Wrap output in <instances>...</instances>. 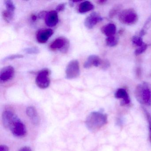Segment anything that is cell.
I'll use <instances>...</instances> for the list:
<instances>
[{
  "label": "cell",
  "mask_w": 151,
  "mask_h": 151,
  "mask_svg": "<svg viewBox=\"0 0 151 151\" xmlns=\"http://www.w3.org/2000/svg\"><path fill=\"white\" fill-rule=\"evenodd\" d=\"M108 122L107 115L101 112H91L86 118L85 123L87 129L95 132L101 129Z\"/></svg>",
  "instance_id": "cell-1"
},
{
  "label": "cell",
  "mask_w": 151,
  "mask_h": 151,
  "mask_svg": "<svg viewBox=\"0 0 151 151\" xmlns=\"http://www.w3.org/2000/svg\"><path fill=\"white\" fill-rule=\"evenodd\" d=\"M136 99L144 106L151 105V85L146 82H143L137 86L135 90Z\"/></svg>",
  "instance_id": "cell-2"
},
{
  "label": "cell",
  "mask_w": 151,
  "mask_h": 151,
  "mask_svg": "<svg viewBox=\"0 0 151 151\" xmlns=\"http://www.w3.org/2000/svg\"><path fill=\"white\" fill-rule=\"evenodd\" d=\"M119 20L123 24L133 25L137 22L138 16L133 9H127L120 12L119 14Z\"/></svg>",
  "instance_id": "cell-3"
},
{
  "label": "cell",
  "mask_w": 151,
  "mask_h": 151,
  "mask_svg": "<svg viewBox=\"0 0 151 151\" xmlns=\"http://www.w3.org/2000/svg\"><path fill=\"white\" fill-rule=\"evenodd\" d=\"M66 78L72 79L77 78L80 75V70L79 62L77 60H73L69 63L66 68Z\"/></svg>",
  "instance_id": "cell-4"
},
{
  "label": "cell",
  "mask_w": 151,
  "mask_h": 151,
  "mask_svg": "<svg viewBox=\"0 0 151 151\" xmlns=\"http://www.w3.org/2000/svg\"><path fill=\"white\" fill-rule=\"evenodd\" d=\"M50 71L47 68L40 70L36 78L37 86L41 89H46L50 85Z\"/></svg>",
  "instance_id": "cell-5"
},
{
  "label": "cell",
  "mask_w": 151,
  "mask_h": 151,
  "mask_svg": "<svg viewBox=\"0 0 151 151\" xmlns=\"http://www.w3.org/2000/svg\"><path fill=\"white\" fill-rule=\"evenodd\" d=\"M69 40L63 37L56 39L50 44V48L53 51L60 50L62 52L66 53L69 47Z\"/></svg>",
  "instance_id": "cell-6"
},
{
  "label": "cell",
  "mask_w": 151,
  "mask_h": 151,
  "mask_svg": "<svg viewBox=\"0 0 151 151\" xmlns=\"http://www.w3.org/2000/svg\"><path fill=\"white\" fill-rule=\"evenodd\" d=\"M9 129L12 132L13 135L16 137H23L26 133L25 125L18 117L13 122Z\"/></svg>",
  "instance_id": "cell-7"
},
{
  "label": "cell",
  "mask_w": 151,
  "mask_h": 151,
  "mask_svg": "<svg viewBox=\"0 0 151 151\" xmlns=\"http://www.w3.org/2000/svg\"><path fill=\"white\" fill-rule=\"evenodd\" d=\"M102 19L99 14L96 12H93L86 17L85 21V26L87 29H93L98 23L102 21Z\"/></svg>",
  "instance_id": "cell-8"
},
{
  "label": "cell",
  "mask_w": 151,
  "mask_h": 151,
  "mask_svg": "<svg viewBox=\"0 0 151 151\" xmlns=\"http://www.w3.org/2000/svg\"><path fill=\"white\" fill-rule=\"evenodd\" d=\"M18 116L14 112L10 109H7L4 111L2 114V122L4 126L7 129H9L11 124L14 121Z\"/></svg>",
  "instance_id": "cell-9"
},
{
  "label": "cell",
  "mask_w": 151,
  "mask_h": 151,
  "mask_svg": "<svg viewBox=\"0 0 151 151\" xmlns=\"http://www.w3.org/2000/svg\"><path fill=\"white\" fill-rule=\"evenodd\" d=\"M14 69L12 66H7L3 68L0 72V81L6 82L11 80L14 76Z\"/></svg>",
  "instance_id": "cell-10"
},
{
  "label": "cell",
  "mask_w": 151,
  "mask_h": 151,
  "mask_svg": "<svg viewBox=\"0 0 151 151\" xmlns=\"http://www.w3.org/2000/svg\"><path fill=\"white\" fill-rule=\"evenodd\" d=\"M53 34V31L51 29H47L40 30L37 34V40L40 44L45 43L49 38Z\"/></svg>",
  "instance_id": "cell-11"
},
{
  "label": "cell",
  "mask_w": 151,
  "mask_h": 151,
  "mask_svg": "<svg viewBox=\"0 0 151 151\" xmlns=\"http://www.w3.org/2000/svg\"><path fill=\"white\" fill-rule=\"evenodd\" d=\"M45 19L46 24L47 26L50 27L55 26L59 22L58 12L56 10L48 12Z\"/></svg>",
  "instance_id": "cell-12"
},
{
  "label": "cell",
  "mask_w": 151,
  "mask_h": 151,
  "mask_svg": "<svg viewBox=\"0 0 151 151\" xmlns=\"http://www.w3.org/2000/svg\"><path fill=\"white\" fill-rule=\"evenodd\" d=\"M102 62V60L99 56L93 55H90L84 64V68H89L93 66L98 67L101 66Z\"/></svg>",
  "instance_id": "cell-13"
},
{
  "label": "cell",
  "mask_w": 151,
  "mask_h": 151,
  "mask_svg": "<svg viewBox=\"0 0 151 151\" xmlns=\"http://www.w3.org/2000/svg\"><path fill=\"white\" fill-rule=\"evenodd\" d=\"M115 97L116 99H122L121 105L122 106L128 105L130 102L129 97L128 93L125 89L119 88L115 93Z\"/></svg>",
  "instance_id": "cell-14"
},
{
  "label": "cell",
  "mask_w": 151,
  "mask_h": 151,
  "mask_svg": "<svg viewBox=\"0 0 151 151\" xmlns=\"http://www.w3.org/2000/svg\"><path fill=\"white\" fill-rule=\"evenodd\" d=\"M26 114L30 118L32 122L34 125H38L40 122L39 116L37 112V109L32 106L28 107L26 109Z\"/></svg>",
  "instance_id": "cell-15"
},
{
  "label": "cell",
  "mask_w": 151,
  "mask_h": 151,
  "mask_svg": "<svg viewBox=\"0 0 151 151\" xmlns=\"http://www.w3.org/2000/svg\"><path fill=\"white\" fill-rule=\"evenodd\" d=\"M116 26L114 24H109L101 28L102 33L107 37L113 36L116 32Z\"/></svg>",
  "instance_id": "cell-16"
},
{
  "label": "cell",
  "mask_w": 151,
  "mask_h": 151,
  "mask_svg": "<svg viewBox=\"0 0 151 151\" xmlns=\"http://www.w3.org/2000/svg\"><path fill=\"white\" fill-rule=\"evenodd\" d=\"M93 8L94 6L90 1H85L79 5L78 11L81 14H83L93 10Z\"/></svg>",
  "instance_id": "cell-17"
},
{
  "label": "cell",
  "mask_w": 151,
  "mask_h": 151,
  "mask_svg": "<svg viewBox=\"0 0 151 151\" xmlns=\"http://www.w3.org/2000/svg\"><path fill=\"white\" fill-rule=\"evenodd\" d=\"M2 15L4 20L6 22L9 23L14 18V12L6 9L2 12Z\"/></svg>",
  "instance_id": "cell-18"
},
{
  "label": "cell",
  "mask_w": 151,
  "mask_h": 151,
  "mask_svg": "<svg viewBox=\"0 0 151 151\" xmlns=\"http://www.w3.org/2000/svg\"><path fill=\"white\" fill-rule=\"evenodd\" d=\"M106 43L108 46L113 47L117 45L118 40L114 36L108 37L106 39Z\"/></svg>",
  "instance_id": "cell-19"
},
{
  "label": "cell",
  "mask_w": 151,
  "mask_h": 151,
  "mask_svg": "<svg viewBox=\"0 0 151 151\" xmlns=\"http://www.w3.org/2000/svg\"><path fill=\"white\" fill-rule=\"evenodd\" d=\"M121 8H122V6L120 5H116L114 6L113 7V8L109 11V17L110 18H113L120 11Z\"/></svg>",
  "instance_id": "cell-20"
},
{
  "label": "cell",
  "mask_w": 151,
  "mask_h": 151,
  "mask_svg": "<svg viewBox=\"0 0 151 151\" xmlns=\"http://www.w3.org/2000/svg\"><path fill=\"white\" fill-rule=\"evenodd\" d=\"M132 42L135 45L139 47L142 46L144 44L142 37L138 36H134L132 37Z\"/></svg>",
  "instance_id": "cell-21"
},
{
  "label": "cell",
  "mask_w": 151,
  "mask_h": 151,
  "mask_svg": "<svg viewBox=\"0 0 151 151\" xmlns=\"http://www.w3.org/2000/svg\"><path fill=\"white\" fill-rule=\"evenodd\" d=\"M4 3H5L7 10L12 11V12H14L16 7L13 1H10V0H6V1H4Z\"/></svg>",
  "instance_id": "cell-22"
},
{
  "label": "cell",
  "mask_w": 151,
  "mask_h": 151,
  "mask_svg": "<svg viewBox=\"0 0 151 151\" xmlns=\"http://www.w3.org/2000/svg\"><path fill=\"white\" fill-rule=\"evenodd\" d=\"M24 51L28 54H37L39 52V49L36 47H32L25 48Z\"/></svg>",
  "instance_id": "cell-23"
},
{
  "label": "cell",
  "mask_w": 151,
  "mask_h": 151,
  "mask_svg": "<svg viewBox=\"0 0 151 151\" xmlns=\"http://www.w3.org/2000/svg\"><path fill=\"white\" fill-rule=\"evenodd\" d=\"M24 57V55L21 54L12 55L9 56H6L4 58L3 61H6L12 60L17 59H21Z\"/></svg>",
  "instance_id": "cell-24"
},
{
  "label": "cell",
  "mask_w": 151,
  "mask_h": 151,
  "mask_svg": "<svg viewBox=\"0 0 151 151\" xmlns=\"http://www.w3.org/2000/svg\"><path fill=\"white\" fill-rule=\"evenodd\" d=\"M147 47V45L144 44L142 46L139 47L137 49H136L135 52V55L137 56V55H139L143 53V52H144L146 50Z\"/></svg>",
  "instance_id": "cell-25"
},
{
  "label": "cell",
  "mask_w": 151,
  "mask_h": 151,
  "mask_svg": "<svg viewBox=\"0 0 151 151\" xmlns=\"http://www.w3.org/2000/svg\"><path fill=\"white\" fill-rule=\"evenodd\" d=\"M145 112L146 113L147 117V120H148V122L149 124V134H150V140L151 142V116H150V114L146 111V110H145Z\"/></svg>",
  "instance_id": "cell-26"
},
{
  "label": "cell",
  "mask_w": 151,
  "mask_h": 151,
  "mask_svg": "<svg viewBox=\"0 0 151 151\" xmlns=\"http://www.w3.org/2000/svg\"><path fill=\"white\" fill-rule=\"evenodd\" d=\"M109 65H110V64H109V62L108 60H102V63H101V68H102V69H103L104 70L106 69H107L109 67Z\"/></svg>",
  "instance_id": "cell-27"
},
{
  "label": "cell",
  "mask_w": 151,
  "mask_h": 151,
  "mask_svg": "<svg viewBox=\"0 0 151 151\" xmlns=\"http://www.w3.org/2000/svg\"><path fill=\"white\" fill-rule=\"evenodd\" d=\"M65 6H66V5H65V4H64V3L60 4V5H58L56 7V11L57 12H61V11H63L64 9H65Z\"/></svg>",
  "instance_id": "cell-28"
},
{
  "label": "cell",
  "mask_w": 151,
  "mask_h": 151,
  "mask_svg": "<svg viewBox=\"0 0 151 151\" xmlns=\"http://www.w3.org/2000/svg\"><path fill=\"white\" fill-rule=\"evenodd\" d=\"M48 12H46V11H42L40 12L38 15V17L40 18H45Z\"/></svg>",
  "instance_id": "cell-29"
},
{
  "label": "cell",
  "mask_w": 151,
  "mask_h": 151,
  "mask_svg": "<svg viewBox=\"0 0 151 151\" xmlns=\"http://www.w3.org/2000/svg\"><path fill=\"white\" fill-rule=\"evenodd\" d=\"M0 151H9V148L6 145H1L0 146Z\"/></svg>",
  "instance_id": "cell-30"
},
{
  "label": "cell",
  "mask_w": 151,
  "mask_h": 151,
  "mask_svg": "<svg viewBox=\"0 0 151 151\" xmlns=\"http://www.w3.org/2000/svg\"><path fill=\"white\" fill-rule=\"evenodd\" d=\"M19 151H32V150L31 148L29 147L25 146L20 148Z\"/></svg>",
  "instance_id": "cell-31"
},
{
  "label": "cell",
  "mask_w": 151,
  "mask_h": 151,
  "mask_svg": "<svg viewBox=\"0 0 151 151\" xmlns=\"http://www.w3.org/2000/svg\"><path fill=\"white\" fill-rule=\"evenodd\" d=\"M106 0H99V1H98L97 2L98 4H100V5H103V4L106 3Z\"/></svg>",
  "instance_id": "cell-32"
},
{
  "label": "cell",
  "mask_w": 151,
  "mask_h": 151,
  "mask_svg": "<svg viewBox=\"0 0 151 151\" xmlns=\"http://www.w3.org/2000/svg\"><path fill=\"white\" fill-rule=\"evenodd\" d=\"M32 21H34V22H35V21H36V20H37V17L35 15H32Z\"/></svg>",
  "instance_id": "cell-33"
}]
</instances>
